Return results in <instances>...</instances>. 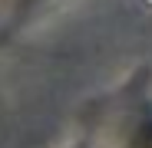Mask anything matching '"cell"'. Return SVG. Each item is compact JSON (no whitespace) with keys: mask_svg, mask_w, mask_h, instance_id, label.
Here are the masks:
<instances>
[{"mask_svg":"<svg viewBox=\"0 0 152 148\" xmlns=\"http://www.w3.org/2000/svg\"><path fill=\"white\" fill-rule=\"evenodd\" d=\"M136 148H152V125H145L136 138Z\"/></svg>","mask_w":152,"mask_h":148,"instance_id":"1","label":"cell"}]
</instances>
